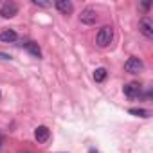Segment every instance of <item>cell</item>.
I'll return each instance as SVG.
<instances>
[{
	"instance_id": "cell-7",
	"label": "cell",
	"mask_w": 153,
	"mask_h": 153,
	"mask_svg": "<svg viewBox=\"0 0 153 153\" xmlns=\"http://www.w3.org/2000/svg\"><path fill=\"white\" fill-rule=\"evenodd\" d=\"M139 29H140V33H142L148 40H151V38H153V24H151L148 18H142V20H140Z\"/></svg>"
},
{
	"instance_id": "cell-12",
	"label": "cell",
	"mask_w": 153,
	"mask_h": 153,
	"mask_svg": "<svg viewBox=\"0 0 153 153\" xmlns=\"http://www.w3.org/2000/svg\"><path fill=\"white\" fill-rule=\"evenodd\" d=\"M130 114L131 115H137V117H149L151 112L149 110H144V108H130Z\"/></svg>"
},
{
	"instance_id": "cell-8",
	"label": "cell",
	"mask_w": 153,
	"mask_h": 153,
	"mask_svg": "<svg viewBox=\"0 0 153 153\" xmlns=\"http://www.w3.org/2000/svg\"><path fill=\"white\" fill-rule=\"evenodd\" d=\"M49 137H51V131H49L47 126H38V128L34 130V139H36L38 142H47Z\"/></svg>"
},
{
	"instance_id": "cell-5",
	"label": "cell",
	"mask_w": 153,
	"mask_h": 153,
	"mask_svg": "<svg viewBox=\"0 0 153 153\" xmlns=\"http://www.w3.org/2000/svg\"><path fill=\"white\" fill-rule=\"evenodd\" d=\"M124 96L126 97H130V99H135V97H139V94H140V90H142V87H140V83H137V81H131V83H128V85H124Z\"/></svg>"
},
{
	"instance_id": "cell-3",
	"label": "cell",
	"mask_w": 153,
	"mask_h": 153,
	"mask_svg": "<svg viewBox=\"0 0 153 153\" xmlns=\"http://www.w3.org/2000/svg\"><path fill=\"white\" fill-rule=\"evenodd\" d=\"M142 68H144V63L139 58H130L124 63V70L130 72V74H139V72H142Z\"/></svg>"
},
{
	"instance_id": "cell-1",
	"label": "cell",
	"mask_w": 153,
	"mask_h": 153,
	"mask_svg": "<svg viewBox=\"0 0 153 153\" xmlns=\"http://www.w3.org/2000/svg\"><path fill=\"white\" fill-rule=\"evenodd\" d=\"M112 40H114V29H112L110 25L101 27L99 33H97V36H96V43H97L99 47H108V45L112 43Z\"/></svg>"
},
{
	"instance_id": "cell-13",
	"label": "cell",
	"mask_w": 153,
	"mask_h": 153,
	"mask_svg": "<svg viewBox=\"0 0 153 153\" xmlns=\"http://www.w3.org/2000/svg\"><path fill=\"white\" fill-rule=\"evenodd\" d=\"M149 7H151V4H149V2H146V4H142V9H146V11H148Z\"/></svg>"
},
{
	"instance_id": "cell-11",
	"label": "cell",
	"mask_w": 153,
	"mask_h": 153,
	"mask_svg": "<svg viewBox=\"0 0 153 153\" xmlns=\"http://www.w3.org/2000/svg\"><path fill=\"white\" fill-rule=\"evenodd\" d=\"M106 68H103V67H99V68H96L94 70V79H96V83H103L105 79H106Z\"/></svg>"
},
{
	"instance_id": "cell-14",
	"label": "cell",
	"mask_w": 153,
	"mask_h": 153,
	"mask_svg": "<svg viewBox=\"0 0 153 153\" xmlns=\"http://www.w3.org/2000/svg\"><path fill=\"white\" fill-rule=\"evenodd\" d=\"M88 153H97V151H96V149H90V151H88Z\"/></svg>"
},
{
	"instance_id": "cell-4",
	"label": "cell",
	"mask_w": 153,
	"mask_h": 153,
	"mask_svg": "<svg viewBox=\"0 0 153 153\" xmlns=\"http://www.w3.org/2000/svg\"><path fill=\"white\" fill-rule=\"evenodd\" d=\"M79 20H81L83 24H87V25H94V24L97 22V13H96V9H92V7L83 9L81 15H79Z\"/></svg>"
},
{
	"instance_id": "cell-6",
	"label": "cell",
	"mask_w": 153,
	"mask_h": 153,
	"mask_svg": "<svg viewBox=\"0 0 153 153\" xmlns=\"http://www.w3.org/2000/svg\"><path fill=\"white\" fill-rule=\"evenodd\" d=\"M54 6L61 15H70L74 11V6H72V2H68V0H56Z\"/></svg>"
},
{
	"instance_id": "cell-2",
	"label": "cell",
	"mask_w": 153,
	"mask_h": 153,
	"mask_svg": "<svg viewBox=\"0 0 153 153\" xmlns=\"http://www.w3.org/2000/svg\"><path fill=\"white\" fill-rule=\"evenodd\" d=\"M18 15V4L15 2H4L0 6V16L2 18H13Z\"/></svg>"
},
{
	"instance_id": "cell-9",
	"label": "cell",
	"mask_w": 153,
	"mask_h": 153,
	"mask_svg": "<svg viewBox=\"0 0 153 153\" xmlns=\"http://www.w3.org/2000/svg\"><path fill=\"white\" fill-rule=\"evenodd\" d=\"M0 42H4V43H13L16 42V31L15 29H6L0 33Z\"/></svg>"
},
{
	"instance_id": "cell-10",
	"label": "cell",
	"mask_w": 153,
	"mask_h": 153,
	"mask_svg": "<svg viewBox=\"0 0 153 153\" xmlns=\"http://www.w3.org/2000/svg\"><path fill=\"white\" fill-rule=\"evenodd\" d=\"M24 47L34 56V58H42V51H40V47H38V43H34V42H25L24 43Z\"/></svg>"
},
{
	"instance_id": "cell-15",
	"label": "cell",
	"mask_w": 153,
	"mask_h": 153,
	"mask_svg": "<svg viewBox=\"0 0 153 153\" xmlns=\"http://www.w3.org/2000/svg\"><path fill=\"white\" fill-rule=\"evenodd\" d=\"M0 146H2V135H0Z\"/></svg>"
}]
</instances>
